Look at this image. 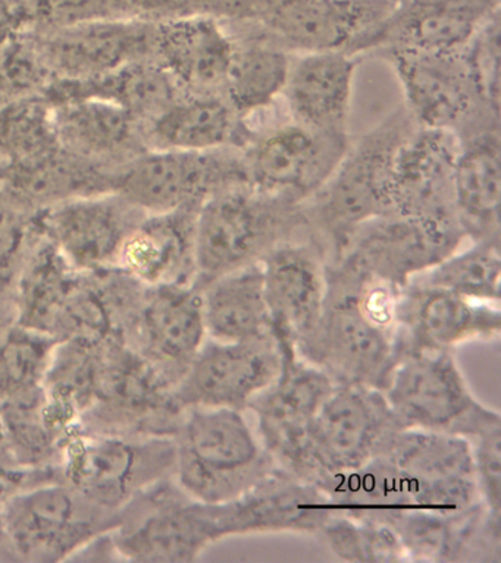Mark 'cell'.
Segmentation results:
<instances>
[{"instance_id": "1", "label": "cell", "mask_w": 501, "mask_h": 563, "mask_svg": "<svg viewBox=\"0 0 501 563\" xmlns=\"http://www.w3.org/2000/svg\"><path fill=\"white\" fill-rule=\"evenodd\" d=\"M327 295L314 332L297 354L336 385L384 391L397 367L395 301L400 290L346 260L325 263Z\"/></svg>"}, {"instance_id": "2", "label": "cell", "mask_w": 501, "mask_h": 563, "mask_svg": "<svg viewBox=\"0 0 501 563\" xmlns=\"http://www.w3.org/2000/svg\"><path fill=\"white\" fill-rule=\"evenodd\" d=\"M311 236L305 206L252 187L228 189L196 214V285L261 263L276 246Z\"/></svg>"}, {"instance_id": "3", "label": "cell", "mask_w": 501, "mask_h": 563, "mask_svg": "<svg viewBox=\"0 0 501 563\" xmlns=\"http://www.w3.org/2000/svg\"><path fill=\"white\" fill-rule=\"evenodd\" d=\"M174 440V482L205 504L235 500L279 468L236 409H188Z\"/></svg>"}, {"instance_id": "4", "label": "cell", "mask_w": 501, "mask_h": 563, "mask_svg": "<svg viewBox=\"0 0 501 563\" xmlns=\"http://www.w3.org/2000/svg\"><path fill=\"white\" fill-rule=\"evenodd\" d=\"M409 132L404 119H391L350 144L328 183L306 202L311 236L325 263L336 260L364 223L393 213L391 170Z\"/></svg>"}, {"instance_id": "5", "label": "cell", "mask_w": 501, "mask_h": 563, "mask_svg": "<svg viewBox=\"0 0 501 563\" xmlns=\"http://www.w3.org/2000/svg\"><path fill=\"white\" fill-rule=\"evenodd\" d=\"M65 483L108 512L126 508L140 493L174 478V435L131 440L69 431L59 444Z\"/></svg>"}, {"instance_id": "6", "label": "cell", "mask_w": 501, "mask_h": 563, "mask_svg": "<svg viewBox=\"0 0 501 563\" xmlns=\"http://www.w3.org/2000/svg\"><path fill=\"white\" fill-rule=\"evenodd\" d=\"M117 521L65 482L25 487L0 504L2 541L29 562L65 561L112 531Z\"/></svg>"}, {"instance_id": "7", "label": "cell", "mask_w": 501, "mask_h": 563, "mask_svg": "<svg viewBox=\"0 0 501 563\" xmlns=\"http://www.w3.org/2000/svg\"><path fill=\"white\" fill-rule=\"evenodd\" d=\"M404 429L384 391L359 385H336L307 433L297 478L320 484L382 455Z\"/></svg>"}, {"instance_id": "8", "label": "cell", "mask_w": 501, "mask_h": 563, "mask_svg": "<svg viewBox=\"0 0 501 563\" xmlns=\"http://www.w3.org/2000/svg\"><path fill=\"white\" fill-rule=\"evenodd\" d=\"M235 150H146L117 172L113 192L142 214L199 210L219 192L250 187Z\"/></svg>"}, {"instance_id": "9", "label": "cell", "mask_w": 501, "mask_h": 563, "mask_svg": "<svg viewBox=\"0 0 501 563\" xmlns=\"http://www.w3.org/2000/svg\"><path fill=\"white\" fill-rule=\"evenodd\" d=\"M157 483L140 493L134 510L118 518L112 544L129 561L195 562L210 544L222 540L218 505L193 499L173 483ZM131 500V501H133Z\"/></svg>"}, {"instance_id": "10", "label": "cell", "mask_w": 501, "mask_h": 563, "mask_svg": "<svg viewBox=\"0 0 501 563\" xmlns=\"http://www.w3.org/2000/svg\"><path fill=\"white\" fill-rule=\"evenodd\" d=\"M397 0H262L263 37L297 53L375 51L378 35Z\"/></svg>"}, {"instance_id": "11", "label": "cell", "mask_w": 501, "mask_h": 563, "mask_svg": "<svg viewBox=\"0 0 501 563\" xmlns=\"http://www.w3.org/2000/svg\"><path fill=\"white\" fill-rule=\"evenodd\" d=\"M384 395L404 429L446 431L469 439L497 413L475 398L453 351L404 356Z\"/></svg>"}, {"instance_id": "12", "label": "cell", "mask_w": 501, "mask_h": 563, "mask_svg": "<svg viewBox=\"0 0 501 563\" xmlns=\"http://www.w3.org/2000/svg\"><path fill=\"white\" fill-rule=\"evenodd\" d=\"M349 145L347 134L290 121L252 135L240 152L250 187L305 206L331 178Z\"/></svg>"}, {"instance_id": "13", "label": "cell", "mask_w": 501, "mask_h": 563, "mask_svg": "<svg viewBox=\"0 0 501 563\" xmlns=\"http://www.w3.org/2000/svg\"><path fill=\"white\" fill-rule=\"evenodd\" d=\"M465 240L468 238L455 218L389 213L360 227L336 260H346L402 290L456 253Z\"/></svg>"}, {"instance_id": "14", "label": "cell", "mask_w": 501, "mask_h": 563, "mask_svg": "<svg viewBox=\"0 0 501 563\" xmlns=\"http://www.w3.org/2000/svg\"><path fill=\"white\" fill-rule=\"evenodd\" d=\"M274 334L281 352L275 380L249 405L258 421V438L281 470L296 477L307 433L336 383L297 354L294 343Z\"/></svg>"}, {"instance_id": "15", "label": "cell", "mask_w": 501, "mask_h": 563, "mask_svg": "<svg viewBox=\"0 0 501 563\" xmlns=\"http://www.w3.org/2000/svg\"><path fill=\"white\" fill-rule=\"evenodd\" d=\"M280 367L281 352L274 334L239 342L206 338L175 385L174 398L184 411L228 408L243 412L275 380Z\"/></svg>"}, {"instance_id": "16", "label": "cell", "mask_w": 501, "mask_h": 563, "mask_svg": "<svg viewBox=\"0 0 501 563\" xmlns=\"http://www.w3.org/2000/svg\"><path fill=\"white\" fill-rule=\"evenodd\" d=\"M33 33L52 78L58 81H91L135 62L155 59L156 22L142 18L91 21Z\"/></svg>"}, {"instance_id": "17", "label": "cell", "mask_w": 501, "mask_h": 563, "mask_svg": "<svg viewBox=\"0 0 501 563\" xmlns=\"http://www.w3.org/2000/svg\"><path fill=\"white\" fill-rule=\"evenodd\" d=\"M142 213L116 192L61 202L34 214L39 236L81 275L116 271L118 255Z\"/></svg>"}, {"instance_id": "18", "label": "cell", "mask_w": 501, "mask_h": 563, "mask_svg": "<svg viewBox=\"0 0 501 563\" xmlns=\"http://www.w3.org/2000/svg\"><path fill=\"white\" fill-rule=\"evenodd\" d=\"M395 324L403 360L421 352L453 351L465 342L492 341L501 333V311L495 303L412 280L395 301Z\"/></svg>"}, {"instance_id": "19", "label": "cell", "mask_w": 501, "mask_h": 563, "mask_svg": "<svg viewBox=\"0 0 501 563\" xmlns=\"http://www.w3.org/2000/svg\"><path fill=\"white\" fill-rule=\"evenodd\" d=\"M406 103L421 128L457 132L481 109L466 66L464 52L438 53L385 48Z\"/></svg>"}, {"instance_id": "20", "label": "cell", "mask_w": 501, "mask_h": 563, "mask_svg": "<svg viewBox=\"0 0 501 563\" xmlns=\"http://www.w3.org/2000/svg\"><path fill=\"white\" fill-rule=\"evenodd\" d=\"M460 145L457 132L421 126L409 132L391 170L393 213L457 219L455 170Z\"/></svg>"}, {"instance_id": "21", "label": "cell", "mask_w": 501, "mask_h": 563, "mask_svg": "<svg viewBox=\"0 0 501 563\" xmlns=\"http://www.w3.org/2000/svg\"><path fill=\"white\" fill-rule=\"evenodd\" d=\"M206 338L199 286H143L138 307V352L171 386L175 387L190 367Z\"/></svg>"}, {"instance_id": "22", "label": "cell", "mask_w": 501, "mask_h": 563, "mask_svg": "<svg viewBox=\"0 0 501 563\" xmlns=\"http://www.w3.org/2000/svg\"><path fill=\"white\" fill-rule=\"evenodd\" d=\"M333 514L320 488L280 466L237 499L218 504L222 539L263 532L318 534Z\"/></svg>"}, {"instance_id": "23", "label": "cell", "mask_w": 501, "mask_h": 563, "mask_svg": "<svg viewBox=\"0 0 501 563\" xmlns=\"http://www.w3.org/2000/svg\"><path fill=\"white\" fill-rule=\"evenodd\" d=\"M272 333L294 347L305 341L323 314L327 275L323 251L312 238L285 242L261 262Z\"/></svg>"}, {"instance_id": "24", "label": "cell", "mask_w": 501, "mask_h": 563, "mask_svg": "<svg viewBox=\"0 0 501 563\" xmlns=\"http://www.w3.org/2000/svg\"><path fill=\"white\" fill-rule=\"evenodd\" d=\"M47 100L54 104L59 147L73 156L120 170L149 150L144 123L113 101L94 96Z\"/></svg>"}, {"instance_id": "25", "label": "cell", "mask_w": 501, "mask_h": 563, "mask_svg": "<svg viewBox=\"0 0 501 563\" xmlns=\"http://www.w3.org/2000/svg\"><path fill=\"white\" fill-rule=\"evenodd\" d=\"M500 13V0H397L375 51L464 52Z\"/></svg>"}, {"instance_id": "26", "label": "cell", "mask_w": 501, "mask_h": 563, "mask_svg": "<svg viewBox=\"0 0 501 563\" xmlns=\"http://www.w3.org/2000/svg\"><path fill=\"white\" fill-rule=\"evenodd\" d=\"M196 214H143L121 246L117 271L144 288L196 284Z\"/></svg>"}, {"instance_id": "27", "label": "cell", "mask_w": 501, "mask_h": 563, "mask_svg": "<svg viewBox=\"0 0 501 563\" xmlns=\"http://www.w3.org/2000/svg\"><path fill=\"white\" fill-rule=\"evenodd\" d=\"M236 46L215 18L156 22L155 60L188 95H222Z\"/></svg>"}, {"instance_id": "28", "label": "cell", "mask_w": 501, "mask_h": 563, "mask_svg": "<svg viewBox=\"0 0 501 563\" xmlns=\"http://www.w3.org/2000/svg\"><path fill=\"white\" fill-rule=\"evenodd\" d=\"M356 57L340 52L298 53L281 95L292 121L314 130L347 134Z\"/></svg>"}, {"instance_id": "29", "label": "cell", "mask_w": 501, "mask_h": 563, "mask_svg": "<svg viewBox=\"0 0 501 563\" xmlns=\"http://www.w3.org/2000/svg\"><path fill=\"white\" fill-rule=\"evenodd\" d=\"M244 119L222 95H184L144 125L149 150H243L252 139Z\"/></svg>"}, {"instance_id": "30", "label": "cell", "mask_w": 501, "mask_h": 563, "mask_svg": "<svg viewBox=\"0 0 501 563\" xmlns=\"http://www.w3.org/2000/svg\"><path fill=\"white\" fill-rule=\"evenodd\" d=\"M501 145L490 128L461 140L455 170V211L466 238L500 245Z\"/></svg>"}, {"instance_id": "31", "label": "cell", "mask_w": 501, "mask_h": 563, "mask_svg": "<svg viewBox=\"0 0 501 563\" xmlns=\"http://www.w3.org/2000/svg\"><path fill=\"white\" fill-rule=\"evenodd\" d=\"M117 172L59 148L29 165L0 167V188L23 209L37 214L74 198L113 192Z\"/></svg>"}, {"instance_id": "32", "label": "cell", "mask_w": 501, "mask_h": 563, "mask_svg": "<svg viewBox=\"0 0 501 563\" xmlns=\"http://www.w3.org/2000/svg\"><path fill=\"white\" fill-rule=\"evenodd\" d=\"M407 479L417 497L447 484L477 479L472 446L464 435L446 431L402 429L382 453Z\"/></svg>"}, {"instance_id": "33", "label": "cell", "mask_w": 501, "mask_h": 563, "mask_svg": "<svg viewBox=\"0 0 501 563\" xmlns=\"http://www.w3.org/2000/svg\"><path fill=\"white\" fill-rule=\"evenodd\" d=\"M206 334L219 342L272 334L261 263L227 273L202 288Z\"/></svg>"}, {"instance_id": "34", "label": "cell", "mask_w": 501, "mask_h": 563, "mask_svg": "<svg viewBox=\"0 0 501 563\" xmlns=\"http://www.w3.org/2000/svg\"><path fill=\"white\" fill-rule=\"evenodd\" d=\"M334 514L389 526L395 517L415 509L407 479L385 455L358 468L325 479L319 486Z\"/></svg>"}, {"instance_id": "35", "label": "cell", "mask_w": 501, "mask_h": 563, "mask_svg": "<svg viewBox=\"0 0 501 563\" xmlns=\"http://www.w3.org/2000/svg\"><path fill=\"white\" fill-rule=\"evenodd\" d=\"M292 53L259 37L237 42L222 96L241 119L261 112L283 95Z\"/></svg>"}, {"instance_id": "36", "label": "cell", "mask_w": 501, "mask_h": 563, "mask_svg": "<svg viewBox=\"0 0 501 563\" xmlns=\"http://www.w3.org/2000/svg\"><path fill=\"white\" fill-rule=\"evenodd\" d=\"M59 148L54 104L45 95L0 103V167L29 165Z\"/></svg>"}, {"instance_id": "37", "label": "cell", "mask_w": 501, "mask_h": 563, "mask_svg": "<svg viewBox=\"0 0 501 563\" xmlns=\"http://www.w3.org/2000/svg\"><path fill=\"white\" fill-rule=\"evenodd\" d=\"M58 342L52 334L21 324L0 334V404L43 394Z\"/></svg>"}, {"instance_id": "38", "label": "cell", "mask_w": 501, "mask_h": 563, "mask_svg": "<svg viewBox=\"0 0 501 563\" xmlns=\"http://www.w3.org/2000/svg\"><path fill=\"white\" fill-rule=\"evenodd\" d=\"M500 279V245L473 242L468 250H457L413 280L450 290L472 301L499 306Z\"/></svg>"}, {"instance_id": "39", "label": "cell", "mask_w": 501, "mask_h": 563, "mask_svg": "<svg viewBox=\"0 0 501 563\" xmlns=\"http://www.w3.org/2000/svg\"><path fill=\"white\" fill-rule=\"evenodd\" d=\"M325 545L345 562H409L399 537L384 523L333 514L318 531Z\"/></svg>"}, {"instance_id": "40", "label": "cell", "mask_w": 501, "mask_h": 563, "mask_svg": "<svg viewBox=\"0 0 501 563\" xmlns=\"http://www.w3.org/2000/svg\"><path fill=\"white\" fill-rule=\"evenodd\" d=\"M32 31L64 29L85 22L134 18L131 0H25Z\"/></svg>"}, {"instance_id": "41", "label": "cell", "mask_w": 501, "mask_h": 563, "mask_svg": "<svg viewBox=\"0 0 501 563\" xmlns=\"http://www.w3.org/2000/svg\"><path fill=\"white\" fill-rule=\"evenodd\" d=\"M262 0H131L134 18L152 22L210 16L240 24L253 22Z\"/></svg>"}, {"instance_id": "42", "label": "cell", "mask_w": 501, "mask_h": 563, "mask_svg": "<svg viewBox=\"0 0 501 563\" xmlns=\"http://www.w3.org/2000/svg\"><path fill=\"white\" fill-rule=\"evenodd\" d=\"M466 66L475 95L483 110L492 118L500 117V13L477 35L464 51Z\"/></svg>"}, {"instance_id": "43", "label": "cell", "mask_w": 501, "mask_h": 563, "mask_svg": "<svg viewBox=\"0 0 501 563\" xmlns=\"http://www.w3.org/2000/svg\"><path fill=\"white\" fill-rule=\"evenodd\" d=\"M472 446L475 474L483 504L500 514L501 505V417L497 416L468 439Z\"/></svg>"}, {"instance_id": "44", "label": "cell", "mask_w": 501, "mask_h": 563, "mask_svg": "<svg viewBox=\"0 0 501 563\" xmlns=\"http://www.w3.org/2000/svg\"><path fill=\"white\" fill-rule=\"evenodd\" d=\"M34 233V214L0 188V285L11 276L17 263L25 257Z\"/></svg>"}, {"instance_id": "45", "label": "cell", "mask_w": 501, "mask_h": 563, "mask_svg": "<svg viewBox=\"0 0 501 563\" xmlns=\"http://www.w3.org/2000/svg\"><path fill=\"white\" fill-rule=\"evenodd\" d=\"M25 474V470L21 468L17 462L14 453L8 442L6 430L0 422V488L7 486H17Z\"/></svg>"}, {"instance_id": "46", "label": "cell", "mask_w": 501, "mask_h": 563, "mask_svg": "<svg viewBox=\"0 0 501 563\" xmlns=\"http://www.w3.org/2000/svg\"><path fill=\"white\" fill-rule=\"evenodd\" d=\"M0 539H2V522H0Z\"/></svg>"}]
</instances>
